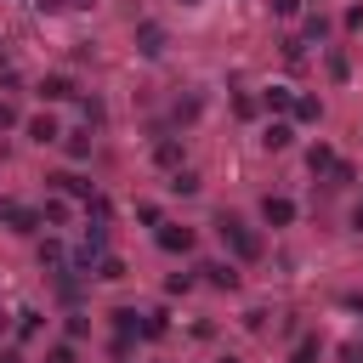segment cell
<instances>
[{
  "mask_svg": "<svg viewBox=\"0 0 363 363\" xmlns=\"http://www.w3.org/2000/svg\"><path fill=\"white\" fill-rule=\"evenodd\" d=\"M153 164H164V170H182V142H176V136H164V142L153 147Z\"/></svg>",
  "mask_w": 363,
  "mask_h": 363,
  "instance_id": "9a60e30c",
  "label": "cell"
},
{
  "mask_svg": "<svg viewBox=\"0 0 363 363\" xmlns=\"http://www.w3.org/2000/svg\"><path fill=\"white\" fill-rule=\"evenodd\" d=\"M289 113H295L301 125H318V119H323V102H318V96H295V102H289Z\"/></svg>",
  "mask_w": 363,
  "mask_h": 363,
  "instance_id": "5bb4252c",
  "label": "cell"
},
{
  "mask_svg": "<svg viewBox=\"0 0 363 363\" xmlns=\"http://www.w3.org/2000/svg\"><path fill=\"white\" fill-rule=\"evenodd\" d=\"M34 96H40V102H68V96H79V91H74L68 74H45V79L34 85Z\"/></svg>",
  "mask_w": 363,
  "mask_h": 363,
  "instance_id": "8992f818",
  "label": "cell"
},
{
  "mask_svg": "<svg viewBox=\"0 0 363 363\" xmlns=\"http://www.w3.org/2000/svg\"><path fill=\"white\" fill-rule=\"evenodd\" d=\"M0 363H23V352H17V346H6V352H0Z\"/></svg>",
  "mask_w": 363,
  "mask_h": 363,
  "instance_id": "d590c367",
  "label": "cell"
},
{
  "mask_svg": "<svg viewBox=\"0 0 363 363\" xmlns=\"http://www.w3.org/2000/svg\"><path fill=\"white\" fill-rule=\"evenodd\" d=\"M40 11H62V6H74V0H34Z\"/></svg>",
  "mask_w": 363,
  "mask_h": 363,
  "instance_id": "e575fe53",
  "label": "cell"
},
{
  "mask_svg": "<svg viewBox=\"0 0 363 363\" xmlns=\"http://www.w3.org/2000/svg\"><path fill=\"white\" fill-rule=\"evenodd\" d=\"M28 142H40V147L62 142V125H57V113H34V119H28Z\"/></svg>",
  "mask_w": 363,
  "mask_h": 363,
  "instance_id": "ba28073f",
  "label": "cell"
},
{
  "mask_svg": "<svg viewBox=\"0 0 363 363\" xmlns=\"http://www.w3.org/2000/svg\"><path fill=\"white\" fill-rule=\"evenodd\" d=\"M164 329H170V312H164V306H153V312H142V329H136V335H147V340H159Z\"/></svg>",
  "mask_w": 363,
  "mask_h": 363,
  "instance_id": "e0dca14e",
  "label": "cell"
},
{
  "mask_svg": "<svg viewBox=\"0 0 363 363\" xmlns=\"http://www.w3.org/2000/svg\"><path fill=\"white\" fill-rule=\"evenodd\" d=\"M40 221H51V227H62V221H68V199H62V193H51V199L40 204Z\"/></svg>",
  "mask_w": 363,
  "mask_h": 363,
  "instance_id": "d6986e66",
  "label": "cell"
},
{
  "mask_svg": "<svg viewBox=\"0 0 363 363\" xmlns=\"http://www.w3.org/2000/svg\"><path fill=\"white\" fill-rule=\"evenodd\" d=\"M306 164H312V176L335 170V147H329V142H312V147H306Z\"/></svg>",
  "mask_w": 363,
  "mask_h": 363,
  "instance_id": "2e32d148",
  "label": "cell"
},
{
  "mask_svg": "<svg viewBox=\"0 0 363 363\" xmlns=\"http://www.w3.org/2000/svg\"><path fill=\"white\" fill-rule=\"evenodd\" d=\"M233 113H238V119H255V113H261V96L238 91V96H233Z\"/></svg>",
  "mask_w": 363,
  "mask_h": 363,
  "instance_id": "484cf974",
  "label": "cell"
},
{
  "mask_svg": "<svg viewBox=\"0 0 363 363\" xmlns=\"http://www.w3.org/2000/svg\"><path fill=\"white\" fill-rule=\"evenodd\" d=\"M11 125H17V113H11V108H6V96H0V130H11Z\"/></svg>",
  "mask_w": 363,
  "mask_h": 363,
  "instance_id": "836d02e7",
  "label": "cell"
},
{
  "mask_svg": "<svg viewBox=\"0 0 363 363\" xmlns=\"http://www.w3.org/2000/svg\"><path fill=\"white\" fill-rule=\"evenodd\" d=\"M199 108H204V102H199V96H187V102H176V119H187V125H193V119H199Z\"/></svg>",
  "mask_w": 363,
  "mask_h": 363,
  "instance_id": "f546056e",
  "label": "cell"
},
{
  "mask_svg": "<svg viewBox=\"0 0 363 363\" xmlns=\"http://www.w3.org/2000/svg\"><path fill=\"white\" fill-rule=\"evenodd\" d=\"M323 68H329V79H335V85H346V79H352V57H346L340 45H329V51H323Z\"/></svg>",
  "mask_w": 363,
  "mask_h": 363,
  "instance_id": "7c38bea8",
  "label": "cell"
},
{
  "mask_svg": "<svg viewBox=\"0 0 363 363\" xmlns=\"http://www.w3.org/2000/svg\"><path fill=\"white\" fill-rule=\"evenodd\" d=\"M40 267H68V250H62L57 238H45V244H40Z\"/></svg>",
  "mask_w": 363,
  "mask_h": 363,
  "instance_id": "603a6c76",
  "label": "cell"
},
{
  "mask_svg": "<svg viewBox=\"0 0 363 363\" xmlns=\"http://www.w3.org/2000/svg\"><path fill=\"white\" fill-rule=\"evenodd\" d=\"M51 187H57L62 199H91V182H85L79 170H62V176H51Z\"/></svg>",
  "mask_w": 363,
  "mask_h": 363,
  "instance_id": "8fae6325",
  "label": "cell"
},
{
  "mask_svg": "<svg viewBox=\"0 0 363 363\" xmlns=\"http://www.w3.org/2000/svg\"><path fill=\"white\" fill-rule=\"evenodd\" d=\"M272 6V17H301V0H267Z\"/></svg>",
  "mask_w": 363,
  "mask_h": 363,
  "instance_id": "4dcf8cb0",
  "label": "cell"
},
{
  "mask_svg": "<svg viewBox=\"0 0 363 363\" xmlns=\"http://www.w3.org/2000/svg\"><path fill=\"white\" fill-rule=\"evenodd\" d=\"M193 284H199V278H193V272H170V278H164V289H170V295H187V289H193Z\"/></svg>",
  "mask_w": 363,
  "mask_h": 363,
  "instance_id": "83f0119b",
  "label": "cell"
},
{
  "mask_svg": "<svg viewBox=\"0 0 363 363\" xmlns=\"http://www.w3.org/2000/svg\"><path fill=\"white\" fill-rule=\"evenodd\" d=\"M312 357H318V340H301V346H295V357H289V363H312Z\"/></svg>",
  "mask_w": 363,
  "mask_h": 363,
  "instance_id": "1f68e13d",
  "label": "cell"
},
{
  "mask_svg": "<svg viewBox=\"0 0 363 363\" xmlns=\"http://www.w3.org/2000/svg\"><path fill=\"white\" fill-rule=\"evenodd\" d=\"M62 153H68L74 164H85V159H91V125H85V130H62Z\"/></svg>",
  "mask_w": 363,
  "mask_h": 363,
  "instance_id": "30bf717a",
  "label": "cell"
},
{
  "mask_svg": "<svg viewBox=\"0 0 363 363\" xmlns=\"http://www.w3.org/2000/svg\"><path fill=\"white\" fill-rule=\"evenodd\" d=\"M40 329H45V312H34V306H28V312H17V335H23V340H34Z\"/></svg>",
  "mask_w": 363,
  "mask_h": 363,
  "instance_id": "44dd1931",
  "label": "cell"
},
{
  "mask_svg": "<svg viewBox=\"0 0 363 363\" xmlns=\"http://www.w3.org/2000/svg\"><path fill=\"white\" fill-rule=\"evenodd\" d=\"M346 227H352V233L363 238V204H352V210H346Z\"/></svg>",
  "mask_w": 363,
  "mask_h": 363,
  "instance_id": "d6a6232c",
  "label": "cell"
},
{
  "mask_svg": "<svg viewBox=\"0 0 363 363\" xmlns=\"http://www.w3.org/2000/svg\"><path fill=\"white\" fill-rule=\"evenodd\" d=\"M130 40H136V51H142V57H164V45H170V34H164V23H153V17H142Z\"/></svg>",
  "mask_w": 363,
  "mask_h": 363,
  "instance_id": "277c9868",
  "label": "cell"
},
{
  "mask_svg": "<svg viewBox=\"0 0 363 363\" xmlns=\"http://www.w3.org/2000/svg\"><path fill=\"white\" fill-rule=\"evenodd\" d=\"M113 329H119V335H136V329H142V312H136V306H119V312H113Z\"/></svg>",
  "mask_w": 363,
  "mask_h": 363,
  "instance_id": "cb8c5ba5",
  "label": "cell"
},
{
  "mask_svg": "<svg viewBox=\"0 0 363 363\" xmlns=\"http://www.w3.org/2000/svg\"><path fill=\"white\" fill-rule=\"evenodd\" d=\"M182 6H204V0H182Z\"/></svg>",
  "mask_w": 363,
  "mask_h": 363,
  "instance_id": "f35d334b",
  "label": "cell"
},
{
  "mask_svg": "<svg viewBox=\"0 0 363 363\" xmlns=\"http://www.w3.org/2000/svg\"><path fill=\"white\" fill-rule=\"evenodd\" d=\"M79 108H85V125H102V119H108V113H102V102H96V96H85V102H79Z\"/></svg>",
  "mask_w": 363,
  "mask_h": 363,
  "instance_id": "f1b7e54d",
  "label": "cell"
},
{
  "mask_svg": "<svg viewBox=\"0 0 363 363\" xmlns=\"http://www.w3.org/2000/svg\"><path fill=\"white\" fill-rule=\"evenodd\" d=\"M289 142H295V125H289V119H267V125H261V147H267V153H284Z\"/></svg>",
  "mask_w": 363,
  "mask_h": 363,
  "instance_id": "52a82bcc",
  "label": "cell"
},
{
  "mask_svg": "<svg viewBox=\"0 0 363 363\" xmlns=\"http://www.w3.org/2000/svg\"><path fill=\"white\" fill-rule=\"evenodd\" d=\"M261 221L267 227H295V199L289 193H267L261 199Z\"/></svg>",
  "mask_w": 363,
  "mask_h": 363,
  "instance_id": "5b68a950",
  "label": "cell"
},
{
  "mask_svg": "<svg viewBox=\"0 0 363 363\" xmlns=\"http://www.w3.org/2000/svg\"><path fill=\"white\" fill-rule=\"evenodd\" d=\"M289 102H295L289 85H267V91H261V108H267V113H289Z\"/></svg>",
  "mask_w": 363,
  "mask_h": 363,
  "instance_id": "4fadbf2b",
  "label": "cell"
},
{
  "mask_svg": "<svg viewBox=\"0 0 363 363\" xmlns=\"http://www.w3.org/2000/svg\"><path fill=\"white\" fill-rule=\"evenodd\" d=\"M199 272H204L210 289H238V267H233V261H204Z\"/></svg>",
  "mask_w": 363,
  "mask_h": 363,
  "instance_id": "9c48e42d",
  "label": "cell"
},
{
  "mask_svg": "<svg viewBox=\"0 0 363 363\" xmlns=\"http://www.w3.org/2000/svg\"><path fill=\"white\" fill-rule=\"evenodd\" d=\"M346 306H352V312H363V289H352V295H346Z\"/></svg>",
  "mask_w": 363,
  "mask_h": 363,
  "instance_id": "8d00e7d4",
  "label": "cell"
},
{
  "mask_svg": "<svg viewBox=\"0 0 363 363\" xmlns=\"http://www.w3.org/2000/svg\"><path fill=\"white\" fill-rule=\"evenodd\" d=\"M329 34V17L323 11H306V23H301V40H323Z\"/></svg>",
  "mask_w": 363,
  "mask_h": 363,
  "instance_id": "7402d4cb",
  "label": "cell"
},
{
  "mask_svg": "<svg viewBox=\"0 0 363 363\" xmlns=\"http://www.w3.org/2000/svg\"><path fill=\"white\" fill-rule=\"evenodd\" d=\"M216 233H221V244H227L238 261H255V255H261V233H255V227H244L238 216H221V221H216Z\"/></svg>",
  "mask_w": 363,
  "mask_h": 363,
  "instance_id": "6da1fadb",
  "label": "cell"
},
{
  "mask_svg": "<svg viewBox=\"0 0 363 363\" xmlns=\"http://www.w3.org/2000/svg\"><path fill=\"white\" fill-rule=\"evenodd\" d=\"M6 329H11V318H6V312H0V335H6Z\"/></svg>",
  "mask_w": 363,
  "mask_h": 363,
  "instance_id": "74e56055",
  "label": "cell"
},
{
  "mask_svg": "<svg viewBox=\"0 0 363 363\" xmlns=\"http://www.w3.org/2000/svg\"><path fill=\"white\" fill-rule=\"evenodd\" d=\"M0 227H11V233H40L45 221H40V204H23V199H0Z\"/></svg>",
  "mask_w": 363,
  "mask_h": 363,
  "instance_id": "3957f363",
  "label": "cell"
},
{
  "mask_svg": "<svg viewBox=\"0 0 363 363\" xmlns=\"http://www.w3.org/2000/svg\"><path fill=\"white\" fill-rule=\"evenodd\" d=\"M153 244H159L164 255H193L199 233H193V227H182V221H159V227H153Z\"/></svg>",
  "mask_w": 363,
  "mask_h": 363,
  "instance_id": "7a4b0ae2",
  "label": "cell"
},
{
  "mask_svg": "<svg viewBox=\"0 0 363 363\" xmlns=\"http://www.w3.org/2000/svg\"><path fill=\"white\" fill-rule=\"evenodd\" d=\"M136 221H142V227H159V221H164V210H159L153 199H142V204H136Z\"/></svg>",
  "mask_w": 363,
  "mask_h": 363,
  "instance_id": "4316f807",
  "label": "cell"
},
{
  "mask_svg": "<svg viewBox=\"0 0 363 363\" xmlns=\"http://www.w3.org/2000/svg\"><path fill=\"white\" fill-rule=\"evenodd\" d=\"M204 182H199V170H170V193H182V199H193Z\"/></svg>",
  "mask_w": 363,
  "mask_h": 363,
  "instance_id": "ac0fdd59",
  "label": "cell"
},
{
  "mask_svg": "<svg viewBox=\"0 0 363 363\" xmlns=\"http://www.w3.org/2000/svg\"><path fill=\"white\" fill-rule=\"evenodd\" d=\"M91 278H102V284H119V278H125V261H119V255H102V261L91 267Z\"/></svg>",
  "mask_w": 363,
  "mask_h": 363,
  "instance_id": "ffe728a7",
  "label": "cell"
},
{
  "mask_svg": "<svg viewBox=\"0 0 363 363\" xmlns=\"http://www.w3.org/2000/svg\"><path fill=\"white\" fill-rule=\"evenodd\" d=\"M45 363H79V340H57V346L45 352Z\"/></svg>",
  "mask_w": 363,
  "mask_h": 363,
  "instance_id": "d4e9b609",
  "label": "cell"
}]
</instances>
